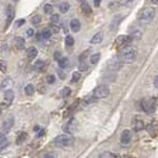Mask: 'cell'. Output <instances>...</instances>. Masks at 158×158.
Masks as SVG:
<instances>
[{
  "instance_id": "13",
  "label": "cell",
  "mask_w": 158,
  "mask_h": 158,
  "mask_svg": "<svg viewBox=\"0 0 158 158\" xmlns=\"http://www.w3.org/2000/svg\"><path fill=\"white\" fill-rule=\"evenodd\" d=\"M14 97H15V94L13 90H6L4 92V101L7 103V104H11L13 102V100H14Z\"/></svg>"
},
{
  "instance_id": "19",
  "label": "cell",
  "mask_w": 158,
  "mask_h": 158,
  "mask_svg": "<svg viewBox=\"0 0 158 158\" xmlns=\"http://www.w3.org/2000/svg\"><path fill=\"white\" fill-rule=\"evenodd\" d=\"M27 58H29L30 60H33V59H35V58L37 57V54H38V51L36 48H34V47H31L27 49Z\"/></svg>"
},
{
  "instance_id": "40",
  "label": "cell",
  "mask_w": 158,
  "mask_h": 158,
  "mask_svg": "<svg viewBox=\"0 0 158 158\" xmlns=\"http://www.w3.org/2000/svg\"><path fill=\"white\" fill-rule=\"evenodd\" d=\"M47 81H48V83H50V85L54 83L55 82V76L54 75H49L47 77Z\"/></svg>"
},
{
  "instance_id": "34",
  "label": "cell",
  "mask_w": 158,
  "mask_h": 158,
  "mask_svg": "<svg viewBox=\"0 0 158 158\" xmlns=\"http://www.w3.org/2000/svg\"><path fill=\"white\" fill-rule=\"evenodd\" d=\"M6 70H7L6 62L4 60L0 59V71H1L2 73H6Z\"/></svg>"
},
{
  "instance_id": "14",
  "label": "cell",
  "mask_w": 158,
  "mask_h": 158,
  "mask_svg": "<svg viewBox=\"0 0 158 158\" xmlns=\"http://www.w3.org/2000/svg\"><path fill=\"white\" fill-rule=\"evenodd\" d=\"M133 40V38L131 36H126V35H121V36H119L118 38L116 39V42L117 44H128Z\"/></svg>"
},
{
  "instance_id": "6",
  "label": "cell",
  "mask_w": 158,
  "mask_h": 158,
  "mask_svg": "<svg viewBox=\"0 0 158 158\" xmlns=\"http://www.w3.org/2000/svg\"><path fill=\"white\" fill-rule=\"evenodd\" d=\"M14 117L13 116H10L7 117V118L4 120L3 122H2V126H1V133H9L10 130H11L13 128V126H14Z\"/></svg>"
},
{
  "instance_id": "20",
  "label": "cell",
  "mask_w": 158,
  "mask_h": 158,
  "mask_svg": "<svg viewBox=\"0 0 158 158\" xmlns=\"http://www.w3.org/2000/svg\"><path fill=\"white\" fill-rule=\"evenodd\" d=\"M9 139L4 133H0V149H4L9 146Z\"/></svg>"
},
{
  "instance_id": "27",
  "label": "cell",
  "mask_w": 158,
  "mask_h": 158,
  "mask_svg": "<svg viewBox=\"0 0 158 158\" xmlns=\"http://www.w3.org/2000/svg\"><path fill=\"white\" fill-rule=\"evenodd\" d=\"M41 36H42V39L48 40V39H50L51 36H52V32H51V30H49V29H45L42 31Z\"/></svg>"
},
{
  "instance_id": "44",
  "label": "cell",
  "mask_w": 158,
  "mask_h": 158,
  "mask_svg": "<svg viewBox=\"0 0 158 158\" xmlns=\"http://www.w3.org/2000/svg\"><path fill=\"white\" fill-rule=\"evenodd\" d=\"M27 35L29 37H31V36H33V35H34V31H33L32 29H29L27 31Z\"/></svg>"
},
{
  "instance_id": "7",
  "label": "cell",
  "mask_w": 158,
  "mask_h": 158,
  "mask_svg": "<svg viewBox=\"0 0 158 158\" xmlns=\"http://www.w3.org/2000/svg\"><path fill=\"white\" fill-rule=\"evenodd\" d=\"M76 129H77V121H76V119H71V120L63 127V131L67 132L68 134L74 133V132L76 131Z\"/></svg>"
},
{
  "instance_id": "48",
  "label": "cell",
  "mask_w": 158,
  "mask_h": 158,
  "mask_svg": "<svg viewBox=\"0 0 158 158\" xmlns=\"http://www.w3.org/2000/svg\"><path fill=\"white\" fill-rule=\"evenodd\" d=\"M101 3V0H94V4H95V6H99Z\"/></svg>"
},
{
  "instance_id": "2",
  "label": "cell",
  "mask_w": 158,
  "mask_h": 158,
  "mask_svg": "<svg viewBox=\"0 0 158 158\" xmlns=\"http://www.w3.org/2000/svg\"><path fill=\"white\" fill-rule=\"evenodd\" d=\"M155 17V11L153 7H144L143 10H141V12H140L139 14V22L142 24H148L150 23V22L152 21L153 18Z\"/></svg>"
},
{
  "instance_id": "31",
  "label": "cell",
  "mask_w": 158,
  "mask_h": 158,
  "mask_svg": "<svg viewBox=\"0 0 158 158\" xmlns=\"http://www.w3.org/2000/svg\"><path fill=\"white\" fill-rule=\"evenodd\" d=\"M74 43H75V40H74V38L72 36H67L65 37V44H67V47H73Z\"/></svg>"
},
{
  "instance_id": "25",
  "label": "cell",
  "mask_w": 158,
  "mask_h": 158,
  "mask_svg": "<svg viewBox=\"0 0 158 158\" xmlns=\"http://www.w3.org/2000/svg\"><path fill=\"white\" fill-rule=\"evenodd\" d=\"M24 92H25V94H27V95L32 96L33 94L35 93V88H34V85H27V86L24 88Z\"/></svg>"
},
{
  "instance_id": "36",
  "label": "cell",
  "mask_w": 158,
  "mask_h": 158,
  "mask_svg": "<svg viewBox=\"0 0 158 158\" xmlns=\"http://www.w3.org/2000/svg\"><path fill=\"white\" fill-rule=\"evenodd\" d=\"M80 79V73L79 72H74L73 73V76H72V82L75 83Z\"/></svg>"
},
{
  "instance_id": "50",
  "label": "cell",
  "mask_w": 158,
  "mask_h": 158,
  "mask_svg": "<svg viewBox=\"0 0 158 158\" xmlns=\"http://www.w3.org/2000/svg\"><path fill=\"white\" fill-rule=\"evenodd\" d=\"M133 1L134 0H127V6H129V4H131V3H133Z\"/></svg>"
},
{
  "instance_id": "23",
  "label": "cell",
  "mask_w": 158,
  "mask_h": 158,
  "mask_svg": "<svg viewBox=\"0 0 158 158\" xmlns=\"http://www.w3.org/2000/svg\"><path fill=\"white\" fill-rule=\"evenodd\" d=\"M81 10H82V12L85 13V14H91L92 13V9H91L90 4L85 1L81 3Z\"/></svg>"
},
{
  "instance_id": "26",
  "label": "cell",
  "mask_w": 158,
  "mask_h": 158,
  "mask_svg": "<svg viewBox=\"0 0 158 158\" xmlns=\"http://www.w3.org/2000/svg\"><path fill=\"white\" fill-rule=\"evenodd\" d=\"M98 158H118L117 155L113 154L111 152H102L101 154H99Z\"/></svg>"
},
{
  "instance_id": "52",
  "label": "cell",
  "mask_w": 158,
  "mask_h": 158,
  "mask_svg": "<svg viewBox=\"0 0 158 158\" xmlns=\"http://www.w3.org/2000/svg\"><path fill=\"white\" fill-rule=\"evenodd\" d=\"M153 3H158V0H152Z\"/></svg>"
},
{
  "instance_id": "35",
  "label": "cell",
  "mask_w": 158,
  "mask_h": 158,
  "mask_svg": "<svg viewBox=\"0 0 158 158\" xmlns=\"http://www.w3.org/2000/svg\"><path fill=\"white\" fill-rule=\"evenodd\" d=\"M43 11H44L45 14H48V15L52 14V13H53V6H51V4H45L44 7H43Z\"/></svg>"
},
{
  "instance_id": "17",
  "label": "cell",
  "mask_w": 158,
  "mask_h": 158,
  "mask_svg": "<svg viewBox=\"0 0 158 158\" xmlns=\"http://www.w3.org/2000/svg\"><path fill=\"white\" fill-rule=\"evenodd\" d=\"M80 27H81V24H80V21H79L78 19H72V20H71L70 27H71V30H72L73 32H75V33L79 32Z\"/></svg>"
},
{
  "instance_id": "53",
  "label": "cell",
  "mask_w": 158,
  "mask_h": 158,
  "mask_svg": "<svg viewBox=\"0 0 158 158\" xmlns=\"http://www.w3.org/2000/svg\"><path fill=\"white\" fill-rule=\"evenodd\" d=\"M1 114H2V108L0 106V116H1Z\"/></svg>"
},
{
  "instance_id": "37",
  "label": "cell",
  "mask_w": 158,
  "mask_h": 158,
  "mask_svg": "<svg viewBox=\"0 0 158 158\" xmlns=\"http://www.w3.org/2000/svg\"><path fill=\"white\" fill-rule=\"evenodd\" d=\"M79 70H80L81 72H85V71L88 70V64H86L85 61H82V62L79 63Z\"/></svg>"
},
{
  "instance_id": "45",
  "label": "cell",
  "mask_w": 158,
  "mask_h": 158,
  "mask_svg": "<svg viewBox=\"0 0 158 158\" xmlns=\"http://www.w3.org/2000/svg\"><path fill=\"white\" fill-rule=\"evenodd\" d=\"M52 31L54 33H58L59 32V27H58L57 25H52Z\"/></svg>"
},
{
  "instance_id": "24",
  "label": "cell",
  "mask_w": 158,
  "mask_h": 158,
  "mask_svg": "<svg viewBox=\"0 0 158 158\" xmlns=\"http://www.w3.org/2000/svg\"><path fill=\"white\" fill-rule=\"evenodd\" d=\"M69 10H70V3H68V2H62L59 6V11L62 14H67Z\"/></svg>"
},
{
  "instance_id": "16",
  "label": "cell",
  "mask_w": 158,
  "mask_h": 158,
  "mask_svg": "<svg viewBox=\"0 0 158 158\" xmlns=\"http://www.w3.org/2000/svg\"><path fill=\"white\" fill-rule=\"evenodd\" d=\"M103 40V33L102 32H98L96 33L93 36V38L91 39V43L92 44H98Z\"/></svg>"
},
{
  "instance_id": "4",
  "label": "cell",
  "mask_w": 158,
  "mask_h": 158,
  "mask_svg": "<svg viewBox=\"0 0 158 158\" xmlns=\"http://www.w3.org/2000/svg\"><path fill=\"white\" fill-rule=\"evenodd\" d=\"M110 95V88L106 85H100L96 86L93 92V96L96 99H102Z\"/></svg>"
},
{
  "instance_id": "54",
  "label": "cell",
  "mask_w": 158,
  "mask_h": 158,
  "mask_svg": "<svg viewBox=\"0 0 158 158\" xmlns=\"http://www.w3.org/2000/svg\"><path fill=\"white\" fill-rule=\"evenodd\" d=\"M78 1H85V0H78Z\"/></svg>"
},
{
  "instance_id": "21",
  "label": "cell",
  "mask_w": 158,
  "mask_h": 158,
  "mask_svg": "<svg viewBox=\"0 0 158 158\" xmlns=\"http://www.w3.org/2000/svg\"><path fill=\"white\" fill-rule=\"evenodd\" d=\"M27 134L25 132H20V133L17 135V139H16V143L17 144H21L27 140Z\"/></svg>"
},
{
  "instance_id": "41",
  "label": "cell",
  "mask_w": 158,
  "mask_h": 158,
  "mask_svg": "<svg viewBox=\"0 0 158 158\" xmlns=\"http://www.w3.org/2000/svg\"><path fill=\"white\" fill-rule=\"evenodd\" d=\"M61 53L60 52H55V54H54V59L55 60H57V61H59L61 59Z\"/></svg>"
},
{
  "instance_id": "30",
  "label": "cell",
  "mask_w": 158,
  "mask_h": 158,
  "mask_svg": "<svg viewBox=\"0 0 158 158\" xmlns=\"http://www.w3.org/2000/svg\"><path fill=\"white\" fill-rule=\"evenodd\" d=\"M43 68H44V61L38 60V61H36V62H35L34 69H36V70H38V71H41Z\"/></svg>"
},
{
  "instance_id": "12",
  "label": "cell",
  "mask_w": 158,
  "mask_h": 158,
  "mask_svg": "<svg viewBox=\"0 0 158 158\" xmlns=\"http://www.w3.org/2000/svg\"><path fill=\"white\" fill-rule=\"evenodd\" d=\"M120 60H117V59H112L110 60L108 62V69L110 71H118L119 68H120Z\"/></svg>"
},
{
  "instance_id": "18",
  "label": "cell",
  "mask_w": 158,
  "mask_h": 158,
  "mask_svg": "<svg viewBox=\"0 0 158 158\" xmlns=\"http://www.w3.org/2000/svg\"><path fill=\"white\" fill-rule=\"evenodd\" d=\"M24 44H25V41L22 37H16L14 39V45L16 49L18 50H22L24 48Z\"/></svg>"
},
{
  "instance_id": "5",
  "label": "cell",
  "mask_w": 158,
  "mask_h": 158,
  "mask_svg": "<svg viewBox=\"0 0 158 158\" xmlns=\"http://www.w3.org/2000/svg\"><path fill=\"white\" fill-rule=\"evenodd\" d=\"M156 99L155 98H152V99H144V100L141 101V108L146 113H149L151 114L153 112L155 111L156 109Z\"/></svg>"
},
{
  "instance_id": "29",
  "label": "cell",
  "mask_w": 158,
  "mask_h": 158,
  "mask_svg": "<svg viewBox=\"0 0 158 158\" xmlns=\"http://www.w3.org/2000/svg\"><path fill=\"white\" fill-rule=\"evenodd\" d=\"M31 22H32L33 24H35V25L39 24L40 22H41V16H40V15H35V16L32 17V19H31Z\"/></svg>"
},
{
  "instance_id": "43",
  "label": "cell",
  "mask_w": 158,
  "mask_h": 158,
  "mask_svg": "<svg viewBox=\"0 0 158 158\" xmlns=\"http://www.w3.org/2000/svg\"><path fill=\"white\" fill-rule=\"evenodd\" d=\"M23 23H24V20L23 19H20V20H18V21L16 22V24H15V25H16V27H21V25L23 24Z\"/></svg>"
},
{
  "instance_id": "3",
  "label": "cell",
  "mask_w": 158,
  "mask_h": 158,
  "mask_svg": "<svg viewBox=\"0 0 158 158\" xmlns=\"http://www.w3.org/2000/svg\"><path fill=\"white\" fill-rule=\"evenodd\" d=\"M137 57V51L134 48H128L123 50L119 57V60L123 63H132Z\"/></svg>"
},
{
  "instance_id": "11",
  "label": "cell",
  "mask_w": 158,
  "mask_h": 158,
  "mask_svg": "<svg viewBox=\"0 0 158 158\" xmlns=\"http://www.w3.org/2000/svg\"><path fill=\"white\" fill-rule=\"evenodd\" d=\"M13 80H12V78H10V77H7L6 79H3L2 80V82H1V85H0V90H2V91H6V90H10V89L13 86Z\"/></svg>"
},
{
  "instance_id": "46",
  "label": "cell",
  "mask_w": 158,
  "mask_h": 158,
  "mask_svg": "<svg viewBox=\"0 0 158 158\" xmlns=\"http://www.w3.org/2000/svg\"><path fill=\"white\" fill-rule=\"evenodd\" d=\"M154 86L156 89H158V76H156L155 79H154Z\"/></svg>"
},
{
  "instance_id": "32",
  "label": "cell",
  "mask_w": 158,
  "mask_h": 158,
  "mask_svg": "<svg viewBox=\"0 0 158 158\" xmlns=\"http://www.w3.org/2000/svg\"><path fill=\"white\" fill-rule=\"evenodd\" d=\"M70 94H71V89L69 88V86H65V88H63L62 90H61V96H62L63 98L68 97Z\"/></svg>"
},
{
  "instance_id": "8",
  "label": "cell",
  "mask_w": 158,
  "mask_h": 158,
  "mask_svg": "<svg viewBox=\"0 0 158 158\" xmlns=\"http://www.w3.org/2000/svg\"><path fill=\"white\" fill-rule=\"evenodd\" d=\"M120 140H121V143L129 144L132 141V132L130 130H124L121 133Z\"/></svg>"
},
{
  "instance_id": "15",
  "label": "cell",
  "mask_w": 158,
  "mask_h": 158,
  "mask_svg": "<svg viewBox=\"0 0 158 158\" xmlns=\"http://www.w3.org/2000/svg\"><path fill=\"white\" fill-rule=\"evenodd\" d=\"M133 129L136 132H140L144 129V123L141 119H134L133 121Z\"/></svg>"
},
{
  "instance_id": "33",
  "label": "cell",
  "mask_w": 158,
  "mask_h": 158,
  "mask_svg": "<svg viewBox=\"0 0 158 158\" xmlns=\"http://www.w3.org/2000/svg\"><path fill=\"white\" fill-rule=\"evenodd\" d=\"M141 36H142V34H141L140 31H135V32L132 33V35H131V37L133 38V39H136V40L141 39Z\"/></svg>"
},
{
  "instance_id": "47",
  "label": "cell",
  "mask_w": 158,
  "mask_h": 158,
  "mask_svg": "<svg viewBox=\"0 0 158 158\" xmlns=\"http://www.w3.org/2000/svg\"><path fill=\"white\" fill-rule=\"evenodd\" d=\"M58 74H59V76H60L61 79H64L65 78V74L63 73V72H61V71H58Z\"/></svg>"
},
{
  "instance_id": "55",
  "label": "cell",
  "mask_w": 158,
  "mask_h": 158,
  "mask_svg": "<svg viewBox=\"0 0 158 158\" xmlns=\"http://www.w3.org/2000/svg\"><path fill=\"white\" fill-rule=\"evenodd\" d=\"M13 1H18V0H13Z\"/></svg>"
},
{
  "instance_id": "28",
  "label": "cell",
  "mask_w": 158,
  "mask_h": 158,
  "mask_svg": "<svg viewBox=\"0 0 158 158\" xmlns=\"http://www.w3.org/2000/svg\"><path fill=\"white\" fill-rule=\"evenodd\" d=\"M90 60H91L92 64H96V63H98V61L100 60V54H99V53H96V54L92 55Z\"/></svg>"
},
{
  "instance_id": "9",
  "label": "cell",
  "mask_w": 158,
  "mask_h": 158,
  "mask_svg": "<svg viewBox=\"0 0 158 158\" xmlns=\"http://www.w3.org/2000/svg\"><path fill=\"white\" fill-rule=\"evenodd\" d=\"M15 17V9L12 6H9L6 7V29L9 27V24H11Z\"/></svg>"
},
{
  "instance_id": "22",
  "label": "cell",
  "mask_w": 158,
  "mask_h": 158,
  "mask_svg": "<svg viewBox=\"0 0 158 158\" xmlns=\"http://www.w3.org/2000/svg\"><path fill=\"white\" fill-rule=\"evenodd\" d=\"M58 64H59V67L61 69H65L69 67V64H70V61H69V58L67 57H62L61 59L58 61Z\"/></svg>"
},
{
  "instance_id": "49",
  "label": "cell",
  "mask_w": 158,
  "mask_h": 158,
  "mask_svg": "<svg viewBox=\"0 0 158 158\" xmlns=\"http://www.w3.org/2000/svg\"><path fill=\"white\" fill-rule=\"evenodd\" d=\"M43 134H44V131H43V130H40L39 133H38V136H42Z\"/></svg>"
},
{
  "instance_id": "1",
  "label": "cell",
  "mask_w": 158,
  "mask_h": 158,
  "mask_svg": "<svg viewBox=\"0 0 158 158\" xmlns=\"http://www.w3.org/2000/svg\"><path fill=\"white\" fill-rule=\"evenodd\" d=\"M74 143V137L71 134H60L54 139V146L60 149L71 147Z\"/></svg>"
},
{
  "instance_id": "42",
  "label": "cell",
  "mask_w": 158,
  "mask_h": 158,
  "mask_svg": "<svg viewBox=\"0 0 158 158\" xmlns=\"http://www.w3.org/2000/svg\"><path fill=\"white\" fill-rule=\"evenodd\" d=\"M43 158H57V156H56V154H54V153H49V154H47Z\"/></svg>"
},
{
  "instance_id": "10",
  "label": "cell",
  "mask_w": 158,
  "mask_h": 158,
  "mask_svg": "<svg viewBox=\"0 0 158 158\" xmlns=\"http://www.w3.org/2000/svg\"><path fill=\"white\" fill-rule=\"evenodd\" d=\"M121 20H122V16H121V15H116V16L113 18V20H112L111 24H110V30L113 31V32H115V31L118 29V27H119V24H120Z\"/></svg>"
},
{
  "instance_id": "39",
  "label": "cell",
  "mask_w": 158,
  "mask_h": 158,
  "mask_svg": "<svg viewBox=\"0 0 158 158\" xmlns=\"http://www.w3.org/2000/svg\"><path fill=\"white\" fill-rule=\"evenodd\" d=\"M88 55H89V51H85V52H83L82 54L79 56V61H80V62L85 61V58H86V56H88Z\"/></svg>"
},
{
  "instance_id": "38",
  "label": "cell",
  "mask_w": 158,
  "mask_h": 158,
  "mask_svg": "<svg viewBox=\"0 0 158 158\" xmlns=\"http://www.w3.org/2000/svg\"><path fill=\"white\" fill-rule=\"evenodd\" d=\"M58 21H59V15L58 14H54L51 16V22L52 23H57Z\"/></svg>"
},
{
  "instance_id": "51",
  "label": "cell",
  "mask_w": 158,
  "mask_h": 158,
  "mask_svg": "<svg viewBox=\"0 0 158 158\" xmlns=\"http://www.w3.org/2000/svg\"><path fill=\"white\" fill-rule=\"evenodd\" d=\"M123 158H134L133 156H129V155H126V156H124Z\"/></svg>"
}]
</instances>
